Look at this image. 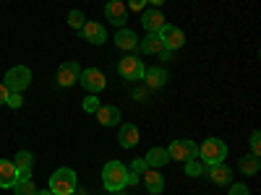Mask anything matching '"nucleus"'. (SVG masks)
Returning a JSON list of instances; mask_svg holds the SVG:
<instances>
[{
	"label": "nucleus",
	"mask_w": 261,
	"mask_h": 195,
	"mask_svg": "<svg viewBox=\"0 0 261 195\" xmlns=\"http://www.w3.org/2000/svg\"><path fill=\"white\" fill-rule=\"evenodd\" d=\"M102 185L110 192H120L128 185V167L123 161H107L102 167Z\"/></svg>",
	"instance_id": "1"
},
{
	"label": "nucleus",
	"mask_w": 261,
	"mask_h": 195,
	"mask_svg": "<svg viewBox=\"0 0 261 195\" xmlns=\"http://www.w3.org/2000/svg\"><path fill=\"white\" fill-rule=\"evenodd\" d=\"M76 172L68 169V167H60L58 172H53L50 175V192L53 195H73L76 192Z\"/></svg>",
	"instance_id": "2"
},
{
	"label": "nucleus",
	"mask_w": 261,
	"mask_h": 195,
	"mask_svg": "<svg viewBox=\"0 0 261 195\" xmlns=\"http://www.w3.org/2000/svg\"><path fill=\"white\" fill-rule=\"evenodd\" d=\"M225 156H227V146L220 138H206L199 146V161L204 167L206 164H220V161H225Z\"/></svg>",
	"instance_id": "3"
},
{
	"label": "nucleus",
	"mask_w": 261,
	"mask_h": 195,
	"mask_svg": "<svg viewBox=\"0 0 261 195\" xmlns=\"http://www.w3.org/2000/svg\"><path fill=\"white\" fill-rule=\"evenodd\" d=\"M3 83H6V89H8V91H16V94H21V91H24L27 86L32 83V71L27 68V65H16V68L6 71V76H3Z\"/></svg>",
	"instance_id": "4"
},
{
	"label": "nucleus",
	"mask_w": 261,
	"mask_h": 195,
	"mask_svg": "<svg viewBox=\"0 0 261 195\" xmlns=\"http://www.w3.org/2000/svg\"><path fill=\"white\" fill-rule=\"evenodd\" d=\"M167 154H170V159L172 161H191V159H199V146H196L193 141H188V138H183V141H172L170 146H167Z\"/></svg>",
	"instance_id": "5"
},
{
	"label": "nucleus",
	"mask_w": 261,
	"mask_h": 195,
	"mask_svg": "<svg viewBox=\"0 0 261 195\" xmlns=\"http://www.w3.org/2000/svg\"><path fill=\"white\" fill-rule=\"evenodd\" d=\"M118 73L125 78V81H144V73H146V68H144V62H141V57H136V55H128V57H120V62H118Z\"/></svg>",
	"instance_id": "6"
},
{
	"label": "nucleus",
	"mask_w": 261,
	"mask_h": 195,
	"mask_svg": "<svg viewBox=\"0 0 261 195\" xmlns=\"http://www.w3.org/2000/svg\"><path fill=\"white\" fill-rule=\"evenodd\" d=\"M79 83H81L89 94H99V91H105L107 78H105V73H102L99 68H86V71H81Z\"/></svg>",
	"instance_id": "7"
},
{
	"label": "nucleus",
	"mask_w": 261,
	"mask_h": 195,
	"mask_svg": "<svg viewBox=\"0 0 261 195\" xmlns=\"http://www.w3.org/2000/svg\"><path fill=\"white\" fill-rule=\"evenodd\" d=\"M157 37L162 39V45H165V50H180L183 45H186V34L178 29V26H172V24H165L160 31H157Z\"/></svg>",
	"instance_id": "8"
},
{
	"label": "nucleus",
	"mask_w": 261,
	"mask_h": 195,
	"mask_svg": "<svg viewBox=\"0 0 261 195\" xmlns=\"http://www.w3.org/2000/svg\"><path fill=\"white\" fill-rule=\"evenodd\" d=\"M79 76H81V68H79L76 60L63 62L58 68V86H60V89H71L73 83H79Z\"/></svg>",
	"instance_id": "9"
},
{
	"label": "nucleus",
	"mask_w": 261,
	"mask_h": 195,
	"mask_svg": "<svg viewBox=\"0 0 261 195\" xmlns=\"http://www.w3.org/2000/svg\"><path fill=\"white\" fill-rule=\"evenodd\" d=\"M204 172H206V177H209L214 185H230V182H232V169H230L225 161H220V164H206Z\"/></svg>",
	"instance_id": "10"
},
{
	"label": "nucleus",
	"mask_w": 261,
	"mask_h": 195,
	"mask_svg": "<svg viewBox=\"0 0 261 195\" xmlns=\"http://www.w3.org/2000/svg\"><path fill=\"white\" fill-rule=\"evenodd\" d=\"M81 37L89 42V45H105L107 42V31H105V26L99 24V21H86V24L81 26Z\"/></svg>",
	"instance_id": "11"
},
{
	"label": "nucleus",
	"mask_w": 261,
	"mask_h": 195,
	"mask_svg": "<svg viewBox=\"0 0 261 195\" xmlns=\"http://www.w3.org/2000/svg\"><path fill=\"white\" fill-rule=\"evenodd\" d=\"M105 16H107V21H110V24H115L118 29H123L125 21H128V11H125V6H123V0H110V3L105 6Z\"/></svg>",
	"instance_id": "12"
},
{
	"label": "nucleus",
	"mask_w": 261,
	"mask_h": 195,
	"mask_svg": "<svg viewBox=\"0 0 261 195\" xmlns=\"http://www.w3.org/2000/svg\"><path fill=\"white\" fill-rule=\"evenodd\" d=\"M141 52H144V55H162L165 60H170V57H172V52H170V50H165L162 39H160L157 34H146V37L141 39Z\"/></svg>",
	"instance_id": "13"
},
{
	"label": "nucleus",
	"mask_w": 261,
	"mask_h": 195,
	"mask_svg": "<svg viewBox=\"0 0 261 195\" xmlns=\"http://www.w3.org/2000/svg\"><path fill=\"white\" fill-rule=\"evenodd\" d=\"M141 24H144V29L149 31V34H157L167 21H165V16H162V11L160 8H151V11H144L141 13Z\"/></svg>",
	"instance_id": "14"
},
{
	"label": "nucleus",
	"mask_w": 261,
	"mask_h": 195,
	"mask_svg": "<svg viewBox=\"0 0 261 195\" xmlns=\"http://www.w3.org/2000/svg\"><path fill=\"white\" fill-rule=\"evenodd\" d=\"M118 141L123 148H134L139 141H141V133H139V127L134 122H123L120 130H118Z\"/></svg>",
	"instance_id": "15"
},
{
	"label": "nucleus",
	"mask_w": 261,
	"mask_h": 195,
	"mask_svg": "<svg viewBox=\"0 0 261 195\" xmlns=\"http://www.w3.org/2000/svg\"><path fill=\"white\" fill-rule=\"evenodd\" d=\"M18 169L11 159H0V187H13L18 182Z\"/></svg>",
	"instance_id": "16"
},
{
	"label": "nucleus",
	"mask_w": 261,
	"mask_h": 195,
	"mask_svg": "<svg viewBox=\"0 0 261 195\" xmlns=\"http://www.w3.org/2000/svg\"><path fill=\"white\" fill-rule=\"evenodd\" d=\"M113 42H115V47H118V50H125V52L139 47V37H136V31H130V29H125V26L115 31Z\"/></svg>",
	"instance_id": "17"
},
{
	"label": "nucleus",
	"mask_w": 261,
	"mask_h": 195,
	"mask_svg": "<svg viewBox=\"0 0 261 195\" xmlns=\"http://www.w3.org/2000/svg\"><path fill=\"white\" fill-rule=\"evenodd\" d=\"M144 187L151 192V195H160L165 190V177H162V172L160 169H146L144 172Z\"/></svg>",
	"instance_id": "18"
},
{
	"label": "nucleus",
	"mask_w": 261,
	"mask_h": 195,
	"mask_svg": "<svg viewBox=\"0 0 261 195\" xmlns=\"http://www.w3.org/2000/svg\"><path fill=\"white\" fill-rule=\"evenodd\" d=\"M94 115H97V120H99L102 127H115V125H120V110H118V107H113V104L99 107Z\"/></svg>",
	"instance_id": "19"
},
{
	"label": "nucleus",
	"mask_w": 261,
	"mask_h": 195,
	"mask_svg": "<svg viewBox=\"0 0 261 195\" xmlns=\"http://www.w3.org/2000/svg\"><path fill=\"white\" fill-rule=\"evenodd\" d=\"M144 81H146L149 89H162V86L170 81V73H167V71H162V68H146Z\"/></svg>",
	"instance_id": "20"
},
{
	"label": "nucleus",
	"mask_w": 261,
	"mask_h": 195,
	"mask_svg": "<svg viewBox=\"0 0 261 195\" xmlns=\"http://www.w3.org/2000/svg\"><path fill=\"white\" fill-rule=\"evenodd\" d=\"M16 169H18V175L21 177H32V167H34V156H32V151H18L16 159H13Z\"/></svg>",
	"instance_id": "21"
},
{
	"label": "nucleus",
	"mask_w": 261,
	"mask_h": 195,
	"mask_svg": "<svg viewBox=\"0 0 261 195\" xmlns=\"http://www.w3.org/2000/svg\"><path fill=\"white\" fill-rule=\"evenodd\" d=\"M146 159V164L151 167V169H162L165 164H170L172 159H170V154H167V148H149V154L144 156Z\"/></svg>",
	"instance_id": "22"
},
{
	"label": "nucleus",
	"mask_w": 261,
	"mask_h": 195,
	"mask_svg": "<svg viewBox=\"0 0 261 195\" xmlns=\"http://www.w3.org/2000/svg\"><path fill=\"white\" fill-rule=\"evenodd\" d=\"M238 169L243 172V175H256V172L261 169V159L248 154V156H241V161H238Z\"/></svg>",
	"instance_id": "23"
},
{
	"label": "nucleus",
	"mask_w": 261,
	"mask_h": 195,
	"mask_svg": "<svg viewBox=\"0 0 261 195\" xmlns=\"http://www.w3.org/2000/svg\"><path fill=\"white\" fill-rule=\"evenodd\" d=\"M13 192L16 195H37V185L32 177H18V182L13 185Z\"/></svg>",
	"instance_id": "24"
},
{
	"label": "nucleus",
	"mask_w": 261,
	"mask_h": 195,
	"mask_svg": "<svg viewBox=\"0 0 261 195\" xmlns=\"http://www.w3.org/2000/svg\"><path fill=\"white\" fill-rule=\"evenodd\" d=\"M84 24H86L84 11H71V13H68V26H71V29L81 31V26H84Z\"/></svg>",
	"instance_id": "25"
},
{
	"label": "nucleus",
	"mask_w": 261,
	"mask_h": 195,
	"mask_svg": "<svg viewBox=\"0 0 261 195\" xmlns=\"http://www.w3.org/2000/svg\"><path fill=\"white\" fill-rule=\"evenodd\" d=\"M186 175H188V177H201V175H204V164H201L199 159L186 161Z\"/></svg>",
	"instance_id": "26"
},
{
	"label": "nucleus",
	"mask_w": 261,
	"mask_h": 195,
	"mask_svg": "<svg viewBox=\"0 0 261 195\" xmlns=\"http://www.w3.org/2000/svg\"><path fill=\"white\" fill-rule=\"evenodd\" d=\"M248 143H251V154L258 156V154H261V133H258V130H253V133H251Z\"/></svg>",
	"instance_id": "27"
},
{
	"label": "nucleus",
	"mask_w": 261,
	"mask_h": 195,
	"mask_svg": "<svg viewBox=\"0 0 261 195\" xmlns=\"http://www.w3.org/2000/svg\"><path fill=\"white\" fill-rule=\"evenodd\" d=\"M97 110H99V99H97L94 94H89V96L84 99V112H92V115H94Z\"/></svg>",
	"instance_id": "28"
},
{
	"label": "nucleus",
	"mask_w": 261,
	"mask_h": 195,
	"mask_svg": "<svg viewBox=\"0 0 261 195\" xmlns=\"http://www.w3.org/2000/svg\"><path fill=\"white\" fill-rule=\"evenodd\" d=\"M227 195H251V190L243 182H230V192Z\"/></svg>",
	"instance_id": "29"
},
{
	"label": "nucleus",
	"mask_w": 261,
	"mask_h": 195,
	"mask_svg": "<svg viewBox=\"0 0 261 195\" xmlns=\"http://www.w3.org/2000/svg\"><path fill=\"white\" fill-rule=\"evenodd\" d=\"M149 169V164H146V159H134V161H130V172H136V175H144V172Z\"/></svg>",
	"instance_id": "30"
},
{
	"label": "nucleus",
	"mask_w": 261,
	"mask_h": 195,
	"mask_svg": "<svg viewBox=\"0 0 261 195\" xmlns=\"http://www.w3.org/2000/svg\"><path fill=\"white\" fill-rule=\"evenodd\" d=\"M6 104L11 107V110H18V107L24 104V96L16 94V91H11V94H8V99H6Z\"/></svg>",
	"instance_id": "31"
},
{
	"label": "nucleus",
	"mask_w": 261,
	"mask_h": 195,
	"mask_svg": "<svg viewBox=\"0 0 261 195\" xmlns=\"http://www.w3.org/2000/svg\"><path fill=\"white\" fill-rule=\"evenodd\" d=\"M130 11H144V6H146V0H130Z\"/></svg>",
	"instance_id": "32"
},
{
	"label": "nucleus",
	"mask_w": 261,
	"mask_h": 195,
	"mask_svg": "<svg viewBox=\"0 0 261 195\" xmlns=\"http://www.w3.org/2000/svg\"><path fill=\"white\" fill-rule=\"evenodd\" d=\"M139 180H141V175H136V172L128 169V185H139Z\"/></svg>",
	"instance_id": "33"
},
{
	"label": "nucleus",
	"mask_w": 261,
	"mask_h": 195,
	"mask_svg": "<svg viewBox=\"0 0 261 195\" xmlns=\"http://www.w3.org/2000/svg\"><path fill=\"white\" fill-rule=\"evenodd\" d=\"M8 89H6V83H0V104H6V99H8Z\"/></svg>",
	"instance_id": "34"
},
{
	"label": "nucleus",
	"mask_w": 261,
	"mask_h": 195,
	"mask_svg": "<svg viewBox=\"0 0 261 195\" xmlns=\"http://www.w3.org/2000/svg\"><path fill=\"white\" fill-rule=\"evenodd\" d=\"M134 99L136 102H146V91H134Z\"/></svg>",
	"instance_id": "35"
},
{
	"label": "nucleus",
	"mask_w": 261,
	"mask_h": 195,
	"mask_svg": "<svg viewBox=\"0 0 261 195\" xmlns=\"http://www.w3.org/2000/svg\"><path fill=\"white\" fill-rule=\"evenodd\" d=\"M146 3H154V6H162V3H165V0H146Z\"/></svg>",
	"instance_id": "36"
},
{
	"label": "nucleus",
	"mask_w": 261,
	"mask_h": 195,
	"mask_svg": "<svg viewBox=\"0 0 261 195\" xmlns=\"http://www.w3.org/2000/svg\"><path fill=\"white\" fill-rule=\"evenodd\" d=\"M37 195H53L50 190H37Z\"/></svg>",
	"instance_id": "37"
},
{
	"label": "nucleus",
	"mask_w": 261,
	"mask_h": 195,
	"mask_svg": "<svg viewBox=\"0 0 261 195\" xmlns=\"http://www.w3.org/2000/svg\"><path fill=\"white\" fill-rule=\"evenodd\" d=\"M113 195H125V192H123V190H120V192H113Z\"/></svg>",
	"instance_id": "38"
},
{
	"label": "nucleus",
	"mask_w": 261,
	"mask_h": 195,
	"mask_svg": "<svg viewBox=\"0 0 261 195\" xmlns=\"http://www.w3.org/2000/svg\"><path fill=\"white\" fill-rule=\"evenodd\" d=\"M73 195H76V192H73Z\"/></svg>",
	"instance_id": "39"
}]
</instances>
